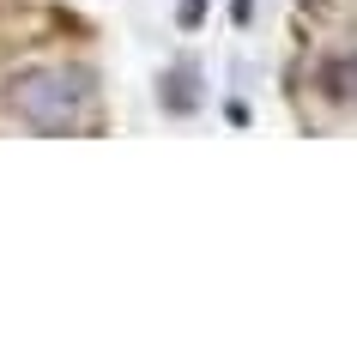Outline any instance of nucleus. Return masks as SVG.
<instances>
[{"label": "nucleus", "instance_id": "obj_3", "mask_svg": "<svg viewBox=\"0 0 357 357\" xmlns=\"http://www.w3.org/2000/svg\"><path fill=\"white\" fill-rule=\"evenodd\" d=\"M321 91L333 103H357V55H333L321 67Z\"/></svg>", "mask_w": 357, "mask_h": 357}, {"label": "nucleus", "instance_id": "obj_4", "mask_svg": "<svg viewBox=\"0 0 357 357\" xmlns=\"http://www.w3.org/2000/svg\"><path fill=\"white\" fill-rule=\"evenodd\" d=\"M176 19H182V31H194V24L206 19V0H182V13H176Z\"/></svg>", "mask_w": 357, "mask_h": 357}, {"label": "nucleus", "instance_id": "obj_2", "mask_svg": "<svg viewBox=\"0 0 357 357\" xmlns=\"http://www.w3.org/2000/svg\"><path fill=\"white\" fill-rule=\"evenodd\" d=\"M158 97H164L169 115H194L200 109V67H194V61H176V67L158 79Z\"/></svg>", "mask_w": 357, "mask_h": 357}, {"label": "nucleus", "instance_id": "obj_1", "mask_svg": "<svg viewBox=\"0 0 357 357\" xmlns=\"http://www.w3.org/2000/svg\"><path fill=\"white\" fill-rule=\"evenodd\" d=\"M6 103L24 128L37 133H73L97 109V79L91 67H24L6 85Z\"/></svg>", "mask_w": 357, "mask_h": 357}, {"label": "nucleus", "instance_id": "obj_5", "mask_svg": "<svg viewBox=\"0 0 357 357\" xmlns=\"http://www.w3.org/2000/svg\"><path fill=\"white\" fill-rule=\"evenodd\" d=\"M230 19H236V24H248V19H255V0H230Z\"/></svg>", "mask_w": 357, "mask_h": 357}]
</instances>
